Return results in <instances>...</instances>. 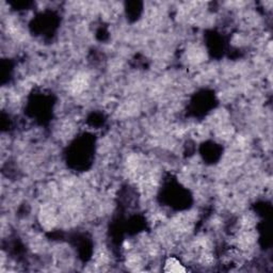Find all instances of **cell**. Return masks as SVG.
I'll return each mask as SVG.
<instances>
[{
    "label": "cell",
    "instance_id": "1",
    "mask_svg": "<svg viewBox=\"0 0 273 273\" xmlns=\"http://www.w3.org/2000/svg\"><path fill=\"white\" fill-rule=\"evenodd\" d=\"M163 270L167 272H185L188 269L185 267V264L176 256H168L163 261Z\"/></svg>",
    "mask_w": 273,
    "mask_h": 273
}]
</instances>
